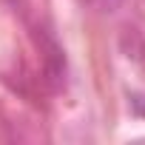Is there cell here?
Here are the masks:
<instances>
[{"label":"cell","instance_id":"cell-3","mask_svg":"<svg viewBox=\"0 0 145 145\" xmlns=\"http://www.w3.org/2000/svg\"><path fill=\"white\" fill-rule=\"evenodd\" d=\"M128 100H131V111L137 114V117H145V94H128Z\"/></svg>","mask_w":145,"mask_h":145},{"label":"cell","instance_id":"cell-2","mask_svg":"<svg viewBox=\"0 0 145 145\" xmlns=\"http://www.w3.org/2000/svg\"><path fill=\"white\" fill-rule=\"evenodd\" d=\"M83 3H86L91 12H97V14H114L125 0H83Z\"/></svg>","mask_w":145,"mask_h":145},{"label":"cell","instance_id":"cell-1","mask_svg":"<svg viewBox=\"0 0 145 145\" xmlns=\"http://www.w3.org/2000/svg\"><path fill=\"white\" fill-rule=\"evenodd\" d=\"M34 37H37L40 57H43V74H46V83H48L51 91H60V88L65 86V54H63V48H60V43L54 40L51 31L37 29Z\"/></svg>","mask_w":145,"mask_h":145}]
</instances>
